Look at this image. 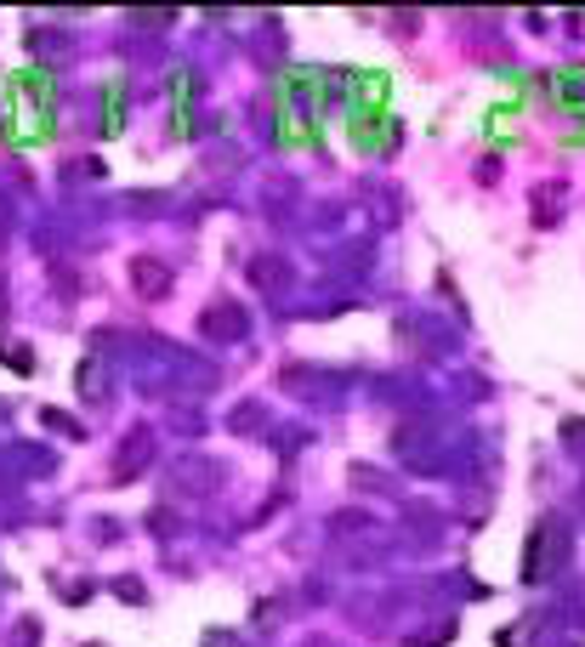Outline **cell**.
Here are the masks:
<instances>
[{"mask_svg": "<svg viewBox=\"0 0 585 647\" xmlns=\"http://www.w3.org/2000/svg\"><path fill=\"white\" fill-rule=\"evenodd\" d=\"M347 125L358 148H392L387 74H347Z\"/></svg>", "mask_w": 585, "mask_h": 647, "instance_id": "7a4b0ae2", "label": "cell"}, {"mask_svg": "<svg viewBox=\"0 0 585 647\" xmlns=\"http://www.w3.org/2000/svg\"><path fill=\"white\" fill-rule=\"evenodd\" d=\"M0 120L12 142H46L57 120V86L46 69H18L0 86Z\"/></svg>", "mask_w": 585, "mask_h": 647, "instance_id": "6da1fadb", "label": "cell"}, {"mask_svg": "<svg viewBox=\"0 0 585 647\" xmlns=\"http://www.w3.org/2000/svg\"><path fill=\"white\" fill-rule=\"evenodd\" d=\"M319 91H324V74H284L279 80V137L284 142H313L319 108L307 97H319Z\"/></svg>", "mask_w": 585, "mask_h": 647, "instance_id": "3957f363", "label": "cell"}]
</instances>
